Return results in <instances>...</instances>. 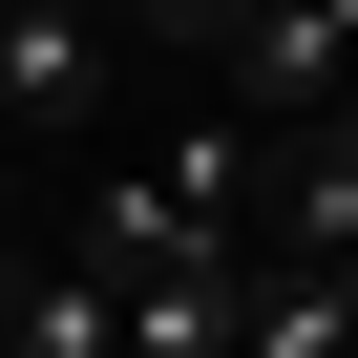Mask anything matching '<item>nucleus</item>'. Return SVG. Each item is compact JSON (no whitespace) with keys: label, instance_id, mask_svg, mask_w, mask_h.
I'll use <instances>...</instances> for the list:
<instances>
[{"label":"nucleus","instance_id":"3","mask_svg":"<svg viewBox=\"0 0 358 358\" xmlns=\"http://www.w3.org/2000/svg\"><path fill=\"white\" fill-rule=\"evenodd\" d=\"M22 358H127V295L64 253V274H22Z\"/></svg>","mask_w":358,"mask_h":358},{"label":"nucleus","instance_id":"2","mask_svg":"<svg viewBox=\"0 0 358 358\" xmlns=\"http://www.w3.org/2000/svg\"><path fill=\"white\" fill-rule=\"evenodd\" d=\"M85 64H106V22H64V0H0V106H22V127H64V106H85Z\"/></svg>","mask_w":358,"mask_h":358},{"label":"nucleus","instance_id":"1","mask_svg":"<svg viewBox=\"0 0 358 358\" xmlns=\"http://www.w3.org/2000/svg\"><path fill=\"white\" fill-rule=\"evenodd\" d=\"M232 85H253L274 148L337 127V106H358V0H253V22H232Z\"/></svg>","mask_w":358,"mask_h":358}]
</instances>
